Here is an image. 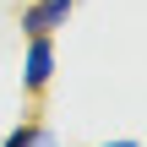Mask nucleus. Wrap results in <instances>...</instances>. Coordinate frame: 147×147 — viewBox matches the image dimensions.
<instances>
[{
  "label": "nucleus",
  "mask_w": 147,
  "mask_h": 147,
  "mask_svg": "<svg viewBox=\"0 0 147 147\" xmlns=\"http://www.w3.org/2000/svg\"><path fill=\"white\" fill-rule=\"evenodd\" d=\"M71 5H76V0H27V11H22V33H27V38H49L55 27H65Z\"/></svg>",
  "instance_id": "obj_1"
},
{
  "label": "nucleus",
  "mask_w": 147,
  "mask_h": 147,
  "mask_svg": "<svg viewBox=\"0 0 147 147\" xmlns=\"http://www.w3.org/2000/svg\"><path fill=\"white\" fill-rule=\"evenodd\" d=\"M55 76V38H27V60H22V87L44 93Z\"/></svg>",
  "instance_id": "obj_2"
},
{
  "label": "nucleus",
  "mask_w": 147,
  "mask_h": 147,
  "mask_svg": "<svg viewBox=\"0 0 147 147\" xmlns=\"http://www.w3.org/2000/svg\"><path fill=\"white\" fill-rule=\"evenodd\" d=\"M33 142H38V125H33V120H22V125L5 136V147H33Z\"/></svg>",
  "instance_id": "obj_3"
},
{
  "label": "nucleus",
  "mask_w": 147,
  "mask_h": 147,
  "mask_svg": "<svg viewBox=\"0 0 147 147\" xmlns=\"http://www.w3.org/2000/svg\"><path fill=\"white\" fill-rule=\"evenodd\" d=\"M33 147H60V142H55L49 131H38V142H33Z\"/></svg>",
  "instance_id": "obj_4"
},
{
  "label": "nucleus",
  "mask_w": 147,
  "mask_h": 147,
  "mask_svg": "<svg viewBox=\"0 0 147 147\" xmlns=\"http://www.w3.org/2000/svg\"><path fill=\"white\" fill-rule=\"evenodd\" d=\"M98 147H142V142H131V136H125V142H98Z\"/></svg>",
  "instance_id": "obj_5"
}]
</instances>
